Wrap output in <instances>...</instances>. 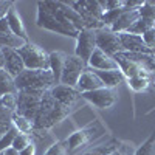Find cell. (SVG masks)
I'll return each instance as SVG.
<instances>
[{
	"instance_id": "6da1fadb",
	"label": "cell",
	"mask_w": 155,
	"mask_h": 155,
	"mask_svg": "<svg viewBox=\"0 0 155 155\" xmlns=\"http://www.w3.org/2000/svg\"><path fill=\"white\" fill-rule=\"evenodd\" d=\"M70 112H71V107H67V106L61 104V102H58L53 98L50 90H47L44 93L39 112L36 115L34 129L36 130H50L53 126L65 120L70 115Z\"/></svg>"
},
{
	"instance_id": "7a4b0ae2",
	"label": "cell",
	"mask_w": 155,
	"mask_h": 155,
	"mask_svg": "<svg viewBox=\"0 0 155 155\" xmlns=\"http://www.w3.org/2000/svg\"><path fill=\"white\" fill-rule=\"evenodd\" d=\"M56 85L54 76L50 70H27L25 68L16 78L17 90H37V92H47Z\"/></svg>"
},
{
	"instance_id": "3957f363",
	"label": "cell",
	"mask_w": 155,
	"mask_h": 155,
	"mask_svg": "<svg viewBox=\"0 0 155 155\" xmlns=\"http://www.w3.org/2000/svg\"><path fill=\"white\" fill-rule=\"evenodd\" d=\"M68 5L81 14L87 30L96 31V30H101V28H106L102 20H101L102 16H104V12H106L102 5H101V2H98V0H93V2L82 0V2H68Z\"/></svg>"
},
{
	"instance_id": "277c9868",
	"label": "cell",
	"mask_w": 155,
	"mask_h": 155,
	"mask_svg": "<svg viewBox=\"0 0 155 155\" xmlns=\"http://www.w3.org/2000/svg\"><path fill=\"white\" fill-rule=\"evenodd\" d=\"M17 51H19L27 70H50L48 53L39 45L27 42Z\"/></svg>"
},
{
	"instance_id": "5b68a950",
	"label": "cell",
	"mask_w": 155,
	"mask_h": 155,
	"mask_svg": "<svg viewBox=\"0 0 155 155\" xmlns=\"http://www.w3.org/2000/svg\"><path fill=\"white\" fill-rule=\"evenodd\" d=\"M45 92H37V90H20L17 93V110L16 113L27 116L28 120L34 121L36 115L41 107V102Z\"/></svg>"
},
{
	"instance_id": "8992f818",
	"label": "cell",
	"mask_w": 155,
	"mask_h": 155,
	"mask_svg": "<svg viewBox=\"0 0 155 155\" xmlns=\"http://www.w3.org/2000/svg\"><path fill=\"white\" fill-rule=\"evenodd\" d=\"M36 25L42 30H48V31H53L62 36H68V37H78V31H73L70 28H67L65 25H62L56 17H53L50 12L42 6L41 2H37V17H36Z\"/></svg>"
},
{
	"instance_id": "52a82bcc",
	"label": "cell",
	"mask_w": 155,
	"mask_h": 155,
	"mask_svg": "<svg viewBox=\"0 0 155 155\" xmlns=\"http://www.w3.org/2000/svg\"><path fill=\"white\" fill-rule=\"evenodd\" d=\"M88 68V64L84 62L81 58L78 56H67L65 59V65L62 68V74H61V81L59 84L64 85H70V87H76L78 81H79L81 74Z\"/></svg>"
},
{
	"instance_id": "ba28073f",
	"label": "cell",
	"mask_w": 155,
	"mask_h": 155,
	"mask_svg": "<svg viewBox=\"0 0 155 155\" xmlns=\"http://www.w3.org/2000/svg\"><path fill=\"white\" fill-rule=\"evenodd\" d=\"M95 34H96V48L104 51L107 56L113 58L115 54L123 51L118 33H113L109 28H101V30H96Z\"/></svg>"
},
{
	"instance_id": "9c48e42d",
	"label": "cell",
	"mask_w": 155,
	"mask_h": 155,
	"mask_svg": "<svg viewBox=\"0 0 155 155\" xmlns=\"http://www.w3.org/2000/svg\"><path fill=\"white\" fill-rule=\"evenodd\" d=\"M98 132H102V127L98 121H95L93 124H90L84 129H79L76 130L74 134H71L68 138H67V144H68V153H73L74 150H78L79 147L88 144L92 141Z\"/></svg>"
},
{
	"instance_id": "30bf717a",
	"label": "cell",
	"mask_w": 155,
	"mask_h": 155,
	"mask_svg": "<svg viewBox=\"0 0 155 155\" xmlns=\"http://www.w3.org/2000/svg\"><path fill=\"white\" fill-rule=\"evenodd\" d=\"M96 50V34L93 30H81L76 37V48H74V56L81 58L84 62L88 64L92 58L93 51Z\"/></svg>"
},
{
	"instance_id": "8fae6325",
	"label": "cell",
	"mask_w": 155,
	"mask_h": 155,
	"mask_svg": "<svg viewBox=\"0 0 155 155\" xmlns=\"http://www.w3.org/2000/svg\"><path fill=\"white\" fill-rule=\"evenodd\" d=\"M81 98H84L85 101H88L90 104L96 106L98 109H109L115 104L116 101V95L113 90L110 88H98V90H93V92H87V93H82Z\"/></svg>"
},
{
	"instance_id": "7c38bea8",
	"label": "cell",
	"mask_w": 155,
	"mask_h": 155,
	"mask_svg": "<svg viewBox=\"0 0 155 155\" xmlns=\"http://www.w3.org/2000/svg\"><path fill=\"white\" fill-rule=\"evenodd\" d=\"M118 36H120L123 51H129V53H144V54L153 56V53L146 47L141 36L132 34V33H118Z\"/></svg>"
},
{
	"instance_id": "4fadbf2b",
	"label": "cell",
	"mask_w": 155,
	"mask_h": 155,
	"mask_svg": "<svg viewBox=\"0 0 155 155\" xmlns=\"http://www.w3.org/2000/svg\"><path fill=\"white\" fill-rule=\"evenodd\" d=\"M53 98L61 102V104L67 106V107H71L74 102L81 98V93L78 92L76 87H70V85H64V84H58L54 85L53 88L50 90Z\"/></svg>"
},
{
	"instance_id": "5bb4252c",
	"label": "cell",
	"mask_w": 155,
	"mask_h": 155,
	"mask_svg": "<svg viewBox=\"0 0 155 155\" xmlns=\"http://www.w3.org/2000/svg\"><path fill=\"white\" fill-rule=\"evenodd\" d=\"M2 51H3V56H5V70L16 79V78L25 70V64H23V61L19 54V51L14 50V48H8V47H5Z\"/></svg>"
},
{
	"instance_id": "9a60e30c",
	"label": "cell",
	"mask_w": 155,
	"mask_h": 155,
	"mask_svg": "<svg viewBox=\"0 0 155 155\" xmlns=\"http://www.w3.org/2000/svg\"><path fill=\"white\" fill-rule=\"evenodd\" d=\"M102 87H104V84L101 82V79L96 76V73L92 68H87L81 74L79 81L76 84V88L81 95L87 93V92H93V90H98V88H102Z\"/></svg>"
},
{
	"instance_id": "2e32d148",
	"label": "cell",
	"mask_w": 155,
	"mask_h": 155,
	"mask_svg": "<svg viewBox=\"0 0 155 155\" xmlns=\"http://www.w3.org/2000/svg\"><path fill=\"white\" fill-rule=\"evenodd\" d=\"M88 68H92V70H116L118 68V64L115 62L113 58L107 56L104 51L96 48L88 61Z\"/></svg>"
},
{
	"instance_id": "e0dca14e",
	"label": "cell",
	"mask_w": 155,
	"mask_h": 155,
	"mask_svg": "<svg viewBox=\"0 0 155 155\" xmlns=\"http://www.w3.org/2000/svg\"><path fill=\"white\" fill-rule=\"evenodd\" d=\"M140 19V12L138 9H126L124 8V12L118 17V20L115 22V25L110 28L113 33H127L129 28Z\"/></svg>"
},
{
	"instance_id": "ac0fdd59",
	"label": "cell",
	"mask_w": 155,
	"mask_h": 155,
	"mask_svg": "<svg viewBox=\"0 0 155 155\" xmlns=\"http://www.w3.org/2000/svg\"><path fill=\"white\" fill-rule=\"evenodd\" d=\"M93 71L101 79V82L104 84V87L110 88V90H113L115 87H118L120 84H123L124 79H126L120 68H116V70H93Z\"/></svg>"
},
{
	"instance_id": "d6986e66",
	"label": "cell",
	"mask_w": 155,
	"mask_h": 155,
	"mask_svg": "<svg viewBox=\"0 0 155 155\" xmlns=\"http://www.w3.org/2000/svg\"><path fill=\"white\" fill-rule=\"evenodd\" d=\"M6 19H8V23H9L11 33L14 34V36H17V37H20L22 41H25V42H30V41H28L27 30H25V25H23V22H22V17H20V14H19V11L16 9V5L9 9Z\"/></svg>"
},
{
	"instance_id": "ffe728a7",
	"label": "cell",
	"mask_w": 155,
	"mask_h": 155,
	"mask_svg": "<svg viewBox=\"0 0 155 155\" xmlns=\"http://www.w3.org/2000/svg\"><path fill=\"white\" fill-rule=\"evenodd\" d=\"M68 54L62 53V51H51L48 53V59H50V71L53 73L56 85L61 81V74H62V68L65 65V59Z\"/></svg>"
},
{
	"instance_id": "44dd1931",
	"label": "cell",
	"mask_w": 155,
	"mask_h": 155,
	"mask_svg": "<svg viewBox=\"0 0 155 155\" xmlns=\"http://www.w3.org/2000/svg\"><path fill=\"white\" fill-rule=\"evenodd\" d=\"M17 95L19 90L16 87V79L5 68H0V96L3 95Z\"/></svg>"
},
{
	"instance_id": "7402d4cb",
	"label": "cell",
	"mask_w": 155,
	"mask_h": 155,
	"mask_svg": "<svg viewBox=\"0 0 155 155\" xmlns=\"http://www.w3.org/2000/svg\"><path fill=\"white\" fill-rule=\"evenodd\" d=\"M152 82V74L150 73H144V74H140V76H135V78H130L127 79V84H129V88L134 90V92L140 93V92H146L149 88Z\"/></svg>"
},
{
	"instance_id": "603a6c76",
	"label": "cell",
	"mask_w": 155,
	"mask_h": 155,
	"mask_svg": "<svg viewBox=\"0 0 155 155\" xmlns=\"http://www.w3.org/2000/svg\"><path fill=\"white\" fill-rule=\"evenodd\" d=\"M12 126H14L20 134H28V135H31L33 130H34V121L28 120L27 116L19 115V113H16V112H14V115H12Z\"/></svg>"
},
{
	"instance_id": "cb8c5ba5",
	"label": "cell",
	"mask_w": 155,
	"mask_h": 155,
	"mask_svg": "<svg viewBox=\"0 0 155 155\" xmlns=\"http://www.w3.org/2000/svg\"><path fill=\"white\" fill-rule=\"evenodd\" d=\"M12 115L14 112H11L8 109H5L0 104V138L5 137L14 126H12Z\"/></svg>"
},
{
	"instance_id": "d4e9b609",
	"label": "cell",
	"mask_w": 155,
	"mask_h": 155,
	"mask_svg": "<svg viewBox=\"0 0 155 155\" xmlns=\"http://www.w3.org/2000/svg\"><path fill=\"white\" fill-rule=\"evenodd\" d=\"M25 44H27V42L22 41L20 37L14 36L12 33H9V34H3V33H0V45H2L3 48H5V47H8V48L19 50V48H22Z\"/></svg>"
},
{
	"instance_id": "484cf974",
	"label": "cell",
	"mask_w": 155,
	"mask_h": 155,
	"mask_svg": "<svg viewBox=\"0 0 155 155\" xmlns=\"http://www.w3.org/2000/svg\"><path fill=\"white\" fill-rule=\"evenodd\" d=\"M153 28V22H150V20H146V19H138L130 28H129V31L127 33H132V34H138V36H143L144 33H147L149 30H152Z\"/></svg>"
},
{
	"instance_id": "4316f807",
	"label": "cell",
	"mask_w": 155,
	"mask_h": 155,
	"mask_svg": "<svg viewBox=\"0 0 155 155\" xmlns=\"http://www.w3.org/2000/svg\"><path fill=\"white\" fill-rule=\"evenodd\" d=\"M118 147H120V143H118V141H115V140H112L110 143L102 144V146H98V147H95V149H92V150L85 152L84 155H110L112 152H115Z\"/></svg>"
},
{
	"instance_id": "83f0119b",
	"label": "cell",
	"mask_w": 155,
	"mask_h": 155,
	"mask_svg": "<svg viewBox=\"0 0 155 155\" xmlns=\"http://www.w3.org/2000/svg\"><path fill=\"white\" fill-rule=\"evenodd\" d=\"M138 12H140L141 19H146V20H150V22L155 23V2L153 0L144 2V5L138 9Z\"/></svg>"
},
{
	"instance_id": "f1b7e54d",
	"label": "cell",
	"mask_w": 155,
	"mask_h": 155,
	"mask_svg": "<svg viewBox=\"0 0 155 155\" xmlns=\"http://www.w3.org/2000/svg\"><path fill=\"white\" fill-rule=\"evenodd\" d=\"M30 144H33V138H31V135H28V134H17L16 135V138H14V141H12V146L11 147H14L16 150H23V149H27Z\"/></svg>"
},
{
	"instance_id": "f546056e",
	"label": "cell",
	"mask_w": 155,
	"mask_h": 155,
	"mask_svg": "<svg viewBox=\"0 0 155 155\" xmlns=\"http://www.w3.org/2000/svg\"><path fill=\"white\" fill-rule=\"evenodd\" d=\"M134 155H155V135L147 138L143 144H141Z\"/></svg>"
},
{
	"instance_id": "4dcf8cb0",
	"label": "cell",
	"mask_w": 155,
	"mask_h": 155,
	"mask_svg": "<svg viewBox=\"0 0 155 155\" xmlns=\"http://www.w3.org/2000/svg\"><path fill=\"white\" fill-rule=\"evenodd\" d=\"M67 153H68V144L65 140V141H56V143H53L44 155H67Z\"/></svg>"
},
{
	"instance_id": "1f68e13d",
	"label": "cell",
	"mask_w": 155,
	"mask_h": 155,
	"mask_svg": "<svg viewBox=\"0 0 155 155\" xmlns=\"http://www.w3.org/2000/svg\"><path fill=\"white\" fill-rule=\"evenodd\" d=\"M19 134V130L16 127H12L11 130L5 135V137H2L0 138V153H3L8 147H11L12 146V141H14V138H16V135Z\"/></svg>"
},
{
	"instance_id": "d6a6232c",
	"label": "cell",
	"mask_w": 155,
	"mask_h": 155,
	"mask_svg": "<svg viewBox=\"0 0 155 155\" xmlns=\"http://www.w3.org/2000/svg\"><path fill=\"white\" fill-rule=\"evenodd\" d=\"M0 104H2L5 109L11 110V112H16L17 110V95H3L0 96Z\"/></svg>"
},
{
	"instance_id": "836d02e7",
	"label": "cell",
	"mask_w": 155,
	"mask_h": 155,
	"mask_svg": "<svg viewBox=\"0 0 155 155\" xmlns=\"http://www.w3.org/2000/svg\"><path fill=\"white\" fill-rule=\"evenodd\" d=\"M141 37H143V41H144L146 47L152 51L153 56H155V31H153V28H152V30H149L147 33H144Z\"/></svg>"
},
{
	"instance_id": "e575fe53",
	"label": "cell",
	"mask_w": 155,
	"mask_h": 155,
	"mask_svg": "<svg viewBox=\"0 0 155 155\" xmlns=\"http://www.w3.org/2000/svg\"><path fill=\"white\" fill-rule=\"evenodd\" d=\"M104 11H112V9H120L124 8V0H106V2H101Z\"/></svg>"
},
{
	"instance_id": "d590c367",
	"label": "cell",
	"mask_w": 155,
	"mask_h": 155,
	"mask_svg": "<svg viewBox=\"0 0 155 155\" xmlns=\"http://www.w3.org/2000/svg\"><path fill=\"white\" fill-rule=\"evenodd\" d=\"M12 6H14V2H9V0H2V2H0V19H5Z\"/></svg>"
},
{
	"instance_id": "8d00e7d4",
	"label": "cell",
	"mask_w": 155,
	"mask_h": 155,
	"mask_svg": "<svg viewBox=\"0 0 155 155\" xmlns=\"http://www.w3.org/2000/svg\"><path fill=\"white\" fill-rule=\"evenodd\" d=\"M110 155H132V147L129 146H120L115 152H112Z\"/></svg>"
},
{
	"instance_id": "74e56055",
	"label": "cell",
	"mask_w": 155,
	"mask_h": 155,
	"mask_svg": "<svg viewBox=\"0 0 155 155\" xmlns=\"http://www.w3.org/2000/svg\"><path fill=\"white\" fill-rule=\"evenodd\" d=\"M0 33L3 34H9L11 33V28H9V23H8V19H0Z\"/></svg>"
},
{
	"instance_id": "f35d334b",
	"label": "cell",
	"mask_w": 155,
	"mask_h": 155,
	"mask_svg": "<svg viewBox=\"0 0 155 155\" xmlns=\"http://www.w3.org/2000/svg\"><path fill=\"white\" fill-rule=\"evenodd\" d=\"M19 155H36V146H34V143H33V144H30L27 149L20 150V152H19Z\"/></svg>"
},
{
	"instance_id": "ab89813d",
	"label": "cell",
	"mask_w": 155,
	"mask_h": 155,
	"mask_svg": "<svg viewBox=\"0 0 155 155\" xmlns=\"http://www.w3.org/2000/svg\"><path fill=\"white\" fill-rule=\"evenodd\" d=\"M0 68H5V56H3V51L0 53Z\"/></svg>"
},
{
	"instance_id": "60d3db41",
	"label": "cell",
	"mask_w": 155,
	"mask_h": 155,
	"mask_svg": "<svg viewBox=\"0 0 155 155\" xmlns=\"http://www.w3.org/2000/svg\"><path fill=\"white\" fill-rule=\"evenodd\" d=\"M2 50H3V47H2V45H0V53H2Z\"/></svg>"
},
{
	"instance_id": "b9f144b4",
	"label": "cell",
	"mask_w": 155,
	"mask_h": 155,
	"mask_svg": "<svg viewBox=\"0 0 155 155\" xmlns=\"http://www.w3.org/2000/svg\"><path fill=\"white\" fill-rule=\"evenodd\" d=\"M153 31H155V23H153Z\"/></svg>"
},
{
	"instance_id": "7bdbcfd3",
	"label": "cell",
	"mask_w": 155,
	"mask_h": 155,
	"mask_svg": "<svg viewBox=\"0 0 155 155\" xmlns=\"http://www.w3.org/2000/svg\"><path fill=\"white\" fill-rule=\"evenodd\" d=\"M153 62H155V56H153Z\"/></svg>"
},
{
	"instance_id": "ee69618b",
	"label": "cell",
	"mask_w": 155,
	"mask_h": 155,
	"mask_svg": "<svg viewBox=\"0 0 155 155\" xmlns=\"http://www.w3.org/2000/svg\"><path fill=\"white\" fill-rule=\"evenodd\" d=\"M0 155H3V153H0Z\"/></svg>"
},
{
	"instance_id": "f6af8a7d",
	"label": "cell",
	"mask_w": 155,
	"mask_h": 155,
	"mask_svg": "<svg viewBox=\"0 0 155 155\" xmlns=\"http://www.w3.org/2000/svg\"><path fill=\"white\" fill-rule=\"evenodd\" d=\"M153 85H155V82H153Z\"/></svg>"
}]
</instances>
